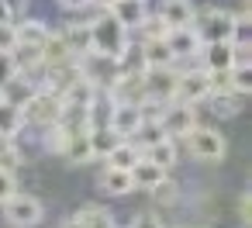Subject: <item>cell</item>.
Segmentation results:
<instances>
[{"instance_id": "cell-1", "label": "cell", "mask_w": 252, "mask_h": 228, "mask_svg": "<svg viewBox=\"0 0 252 228\" xmlns=\"http://www.w3.org/2000/svg\"><path fill=\"white\" fill-rule=\"evenodd\" d=\"M200 49L204 45H221V42H235L238 35V25H235V14L231 11H221V7H193V21H190Z\"/></svg>"}, {"instance_id": "cell-2", "label": "cell", "mask_w": 252, "mask_h": 228, "mask_svg": "<svg viewBox=\"0 0 252 228\" xmlns=\"http://www.w3.org/2000/svg\"><path fill=\"white\" fill-rule=\"evenodd\" d=\"M87 32H90V52L94 56H104V59H118L128 45H131V32L128 28H121L111 14H104V11H97V18L87 25Z\"/></svg>"}, {"instance_id": "cell-3", "label": "cell", "mask_w": 252, "mask_h": 228, "mask_svg": "<svg viewBox=\"0 0 252 228\" xmlns=\"http://www.w3.org/2000/svg\"><path fill=\"white\" fill-rule=\"evenodd\" d=\"M183 142H187V152H190L197 163H221V159L228 156L224 135H221L218 128H207V125H193V128L183 135Z\"/></svg>"}, {"instance_id": "cell-4", "label": "cell", "mask_w": 252, "mask_h": 228, "mask_svg": "<svg viewBox=\"0 0 252 228\" xmlns=\"http://www.w3.org/2000/svg\"><path fill=\"white\" fill-rule=\"evenodd\" d=\"M21 114H25V125H38L42 131L45 128H52V125H59V114H63V100L52 94V90H45V87H38L25 104H21Z\"/></svg>"}, {"instance_id": "cell-5", "label": "cell", "mask_w": 252, "mask_h": 228, "mask_svg": "<svg viewBox=\"0 0 252 228\" xmlns=\"http://www.w3.org/2000/svg\"><path fill=\"white\" fill-rule=\"evenodd\" d=\"M176 66L173 69H145L142 73V90H145V104H173L176 100Z\"/></svg>"}, {"instance_id": "cell-6", "label": "cell", "mask_w": 252, "mask_h": 228, "mask_svg": "<svg viewBox=\"0 0 252 228\" xmlns=\"http://www.w3.org/2000/svg\"><path fill=\"white\" fill-rule=\"evenodd\" d=\"M4 207V218L14 225V228H35L38 221H42V214H45V207H42V200L38 197H32V194H14L7 204H0Z\"/></svg>"}, {"instance_id": "cell-7", "label": "cell", "mask_w": 252, "mask_h": 228, "mask_svg": "<svg viewBox=\"0 0 252 228\" xmlns=\"http://www.w3.org/2000/svg\"><path fill=\"white\" fill-rule=\"evenodd\" d=\"M211 97V76L197 66V69H180L176 73V100L197 107L200 100Z\"/></svg>"}, {"instance_id": "cell-8", "label": "cell", "mask_w": 252, "mask_h": 228, "mask_svg": "<svg viewBox=\"0 0 252 228\" xmlns=\"http://www.w3.org/2000/svg\"><path fill=\"white\" fill-rule=\"evenodd\" d=\"M159 125H162V135H166L169 142H176V138H183V135L197 125V107L173 100V104H166V107L159 111Z\"/></svg>"}, {"instance_id": "cell-9", "label": "cell", "mask_w": 252, "mask_h": 228, "mask_svg": "<svg viewBox=\"0 0 252 228\" xmlns=\"http://www.w3.org/2000/svg\"><path fill=\"white\" fill-rule=\"evenodd\" d=\"M197 59H200V69H204L207 76L231 73V66H235V45H231V42H221V45H204Z\"/></svg>"}, {"instance_id": "cell-10", "label": "cell", "mask_w": 252, "mask_h": 228, "mask_svg": "<svg viewBox=\"0 0 252 228\" xmlns=\"http://www.w3.org/2000/svg\"><path fill=\"white\" fill-rule=\"evenodd\" d=\"M14 35H18L14 49H38L42 52L49 35H52V28L45 21H38V18H25V21H14Z\"/></svg>"}, {"instance_id": "cell-11", "label": "cell", "mask_w": 252, "mask_h": 228, "mask_svg": "<svg viewBox=\"0 0 252 228\" xmlns=\"http://www.w3.org/2000/svg\"><path fill=\"white\" fill-rule=\"evenodd\" d=\"M138 125H142V107H131V104H114L107 128H111L121 142H131V138H135V131H138Z\"/></svg>"}, {"instance_id": "cell-12", "label": "cell", "mask_w": 252, "mask_h": 228, "mask_svg": "<svg viewBox=\"0 0 252 228\" xmlns=\"http://www.w3.org/2000/svg\"><path fill=\"white\" fill-rule=\"evenodd\" d=\"M63 228H118V225H114V214H111L107 207H100V204H87V207L73 211L69 221H66Z\"/></svg>"}, {"instance_id": "cell-13", "label": "cell", "mask_w": 252, "mask_h": 228, "mask_svg": "<svg viewBox=\"0 0 252 228\" xmlns=\"http://www.w3.org/2000/svg\"><path fill=\"white\" fill-rule=\"evenodd\" d=\"M156 14H159V21L166 25V32L190 28V21H193V4H190V0H162Z\"/></svg>"}, {"instance_id": "cell-14", "label": "cell", "mask_w": 252, "mask_h": 228, "mask_svg": "<svg viewBox=\"0 0 252 228\" xmlns=\"http://www.w3.org/2000/svg\"><path fill=\"white\" fill-rule=\"evenodd\" d=\"M166 49L169 56L180 63V59H197L200 56V42L193 35V28H176V32H166Z\"/></svg>"}, {"instance_id": "cell-15", "label": "cell", "mask_w": 252, "mask_h": 228, "mask_svg": "<svg viewBox=\"0 0 252 228\" xmlns=\"http://www.w3.org/2000/svg\"><path fill=\"white\" fill-rule=\"evenodd\" d=\"M104 14H111L121 28H128V32H135L138 25H142V18L149 14L145 11V4H135V0H114V4L104 11Z\"/></svg>"}, {"instance_id": "cell-16", "label": "cell", "mask_w": 252, "mask_h": 228, "mask_svg": "<svg viewBox=\"0 0 252 228\" xmlns=\"http://www.w3.org/2000/svg\"><path fill=\"white\" fill-rule=\"evenodd\" d=\"M142 49V59H145V69H173L176 59L169 56L166 49V38H156V42H138Z\"/></svg>"}, {"instance_id": "cell-17", "label": "cell", "mask_w": 252, "mask_h": 228, "mask_svg": "<svg viewBox=\"0 0 252 228\" xmlns=\"http://www.w3.org/2000/svg\"><path fill=\"white\" fill-rule=\"evenodd\" d=\"M97 183H100V190H104V194H114V197H125V194H131V190H135L131 173L114 169V166H104V169H100V176H97Z\"/></svg>"}, {"instance_id": "cell-18", "label": "cell", "mask_w": 252, "mask_h": 228, "mask_svg": "<svg viewBox=\"0 0 252 228\" xmlns=\"http://www.w3.org/2000/svg\"><path fill=\"white\" fill-rule=\"evenodd\" d=\"M21 128H25V114H21V107L0 94V138H14Z\"/></svg>"}, {"instance_id": "cell-19", "label": "cell", "mask_w": 252, "mask_h": 228, "mask_svg": "<svg viewBox=\"0 0 252 228\" xmlns=\"http://www.w3.org/2000/svg\"><path fill=\"white\" fill-rule=\"evenodd\" d=\"M176 156H180V149H176V142H169V138H162V142L142 149V159H149L152 166H159V169H166V173L176 166Z\"/></svg>"}, {"instance_id": "cell-20", "label": "cell", "mask_w": 252, "mask_h": 228, "mask_svg": "<svg viewBox=\"0 0 252 228\" xmlns=\"http://www.w3.org/2000/svg\"><path fill=\"white\" fill-rule=\"evenodd\" d=\"M162 180H166V169L152 166L149 159H138V163L131 166V183H135V190H156Z\"/></svg>"}, {"instance_id": "cell-21", "label": "cell", "mask_w": 252, "mask_h": 228, "mask_svg": "<svg viewBox=\"0 0 252 228\" xmlns=\"http://www.w3.org/2000/svg\"><path fill=\"white\" fill-rule=\"evenodd\" d=\"M142 159V149L135 145V142H118L111 152H107V163L104 166H114V169H125V173H131V166Z\"/></svg>"}, {"instance_id": "cell-22", "label": "cell", "mask_w": 252, "mask_h": 228, "mask_svg": "<svg viewBox=\"0 0 252 228\" xmlns=\"http://www.w3.org/2000/svg\"><path fill=\"white\" fill-rule=\"evenodd\" d=\"M59 35H63L66 49H69L76 59H83V56L90 52V32H87V25H69V28L59 32Z\"/></svg>"}, {"instance_id": "cell-23", "label": "cell", "mask_w": 252, "mask_h": 228, "mask_svg": "<svg viewBox=\"0 0 252 228\" xmlns=\"http://www.w3.org/2000/svg\"><path fill=\"white\" fill-rule=\"evenodd\" d=\"M63 159L66 163H90L94 159V152H90V138H87V131H76V135H69V142H66V149H63Z\"/></svg>"}, {"instance_id": "cell-24", "label": "cell", "mask_w": 252, "mask_h": 228, "mask_svg": "<svg viewBox=\"0 0 252 228\" xmlns=\"http://www.w3.org/2000/svg\"><path fill=\"white\" fill-rule=\"evenodd\" d=\"M87 138H90V152H94V159H107V152L121 142L111 128H90Z\"/></svg>"}, {"instance_id": "cell-25", "label": "cell", "mask_w": 252, "mask_h": 228, "mask_svg": "<svg viewBox=\"0 0 252 228\" xmlns=\"http://www.w3.org/2000/svg\"><path fill=\"white\" fill-rule=\"evenodd\" d=\"M21 163H25V152L18 149V142H14V138H0V169L18 176Z\"/></svg>"}, {"instance_id": "cell-26", "label": "cell", "mask_w": 252, "mask_h": 228, "mask_svg": "<svg viewBox=\"0 0 252 228\" xmlns=\"http://www.w3.org/2000/svg\"><path fill=\"white\" fill-rule=\"evenodd\" d=\"M207 100H211V111L218 118H235L242 107V97H235V94H211Z\"/></svg>"}, {"instance_id": "cell-27", "label": "cell", "mask_w": 252, "mask_h": 228, "mask_svg": "<svg viewBox=\"0 0 252 228\" xmlns=\"http://www.w3.org/2000/svg\"><path fill=\"white\" fill-rule=\"evenodd\" d=\"M138 32V42H156V38H166V25L159 21V14H145L142 25L135 28Z\"/></svg>"}, {"instance_id": "cell-28", "label": "cell", "mask_w": 252, "mask_h": 228, "mask_svg": "<svg viewBox=\"0 0 252 228\" xmlns=\"http://www.w3.org/2000/svg\"><path fill=\"white\" fill-rule=\"evenodd\" d=\"M149 194L156 197V204H166V207H173V204L180 200V187H176V183H173L169 176H166V180H162V183H159L156 190H149Z\"/></svg>"}, {"instance_id": "cell-29", "label": "cell", "mask_w": 252, "mask_h": 228, "mask_svg": "<svg viewBox=\"0 0 252 228\" xmlns=\"http://www.w3.org/2000/svg\"><path fill=\"white\" fill-rule=\"evenodd\" d=\"M66 142H69V131H66L63 125H52V128H45V149H49V152H59V156H63Z\"/></svg>"}, {"instance_id": "cell-30", "label": "cell", "mask_w": 252, "mask_h": 228, "mask_svg": "<svg viewBox=\"0 0 252 228\" xmlns=\"http://www.w3.org/2000/svg\"><path fill=\"white\" fill-rule=\"evenodd\" d=\"M18 194V176L14 173H4L0 169V204H7L11 197Z\"/></svg>"}, {"instance_id": "cell-31", "label": "cell", "mask_w": 252, "mask_h": 228, "mask_svg": "<svg viewBox=\"0 0 252 228\" xmlns=\"http://www.w3.org/2000/svg\"><path fill=\"white\" fill-rule=\"evenodd\" d=\"M18 76V69H14V59H11V52H0V90H4L11 80Z\"/></svg>"}, {"instance_id": "cell-32", "label": "cell", "mask_w": 252, "mask_h": 228, "mask_svg": "<svg viewBox=\"0 0 252 228\" xmlns=\"http://www.w3.org/2000/svg\"><path fill=\"white\" fill-rule=\"evenodd\" d=\"M14 45H18L14 21H4V25H0V52H14Z\"/></svg>"}, {"instance_id": "cell-33", "label": "cell", "mask_w": 252, "mask_h": 228, "mask_svg": "<svg viewBox=\"0 0 252 228\" xmlns=\"http://www.w3.org/2000/svg\"><path fill=\"white\" fill-rule=\"evenodd\" d=\"M128 228H166V225H162V221H159L156 214H135Z\"/></svg>"}, {"instance_id": "cell-34", "label": "cell", "mask_w": 252, "mask_h": 228, "mask_svg": "<svg viewBox=\"0 0 252 228\" xmlns=\"http://www.w3.org/2000/svg\"><path fill=\"white\" fill-rule=\"evenodd\" d=\"M59 7H63V11H73V14H80V11H87V7H90V0H59Z\"/></svg>"}, {"instance_id": "cell-35", "label": "cell", "mask_w": 252, "mask_h": 228, "mask_svg": "<svg viewBox=\"0 0 252 228\" xmlns=\"http://www.w3.org/2000/svg\"><path fill=\"white\" fill-rule=\"evenodd\" d=\"M238 211H242V221H249V218H252V197H249V194H242V200H238Z\"/></svg>"}, {"instance_id": "cell-36", "label": "cell", "mask_w": 252, "mask_h": 228, "mask_svg": "<svg viewBox=\"0 0 252 228\" xmlns=\"http://www.w3.org/2000/svg\"><path fill=\"white\" fill-rule=\"evenodd\" d=\"M0 4H4V7H7V11H11V14H14V11H18V7H21V4H25V0H0Z\"/></svg>"}, {"instance_id": "cell-37", "label": "cell", "mask_w": 252, "mask_h": 228, "mask_svg": "<svg viewBox=\"0 0 252 228\" xmlns=\"http://www.w3.org/2000/svg\"><path fill=\"white\" fill-rule=\"evenodd\" d=\"M114 4V0H90V7H97V11H107Z\"/></svg>"}, {"instance_id": "cell-38", "label": "cell", "mask_w": 252, "mask_h": 228, "mask_svg": "<svg viewBox=\"0 0 252 228\" xmlns=\"http://www.w3.org/2000/svg\"><path fill=\"white\" fill-rule=\"evenodd\" d=\"M4 21H14V14H11V11H7L4 4H0V25H4Z\"/></svg>"}, {"instance_id": "cell-39", "label": "cell", "mask_w": 252, "mask_h": 228, "mask_svg": "<svg viewBox=\"0 0 252 228\" xmlns=\"http://www.w3.org/2000/svg\"><path fill=\"white\" fill-rule=\"evenodd\" d=\"M135 4H145V0H135Z\"/></svg>"}]
</instances>
